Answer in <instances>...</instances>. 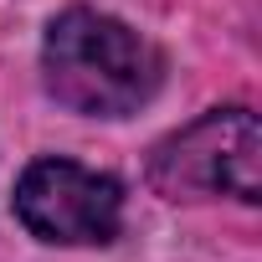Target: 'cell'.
Returning <instances> with one entry per match:
<instances>
[{
    "instance_id": "cell-1",
    "label": "cell",
    "mask_w": 262,
    "mask_h": 262,
    "mask_svg": "<svg viewBox=\"0 0 262 262\" xmlns=\"http://www.w3.org/2000/svg\"><path fill=\"white\" fill-rule=\"evenodd\" d=\"M41 82L82 118H128L160 93L165 57L128 21L93 6H67L41 36Z\"/></svg>"
},
{
    "instance_id": "cell-2",
    "label": "cell",
    "mask_w": 262,
    "mask_h": 262,
    "mask_svg": "<svg viewBox=\"0 0 262 262\" xmlns=\"http://www.w3.org/2000/svg\"><path fill=\"white\" fill-rule=\"evenodd\" d=\"M149 185L165 201H262V123L252 108H211L149 149Z\"/></svg>"
},
{
    "instance_id": "cell-3",
    "label": "cell",
    "mask_w": 262,
    "mask_h": 262,
    "mask_svg": "<svg viewBox=\"0 0 262 262\" xmlns=\"http://www.w3.org/2000/svg\"><path fill=\"white\" fill-rule=\"evenodd\" d=\"M16 221L47 247H103L123 226V185L77 160H31L16 180Z\"/></svg>"
}]
</instances>
